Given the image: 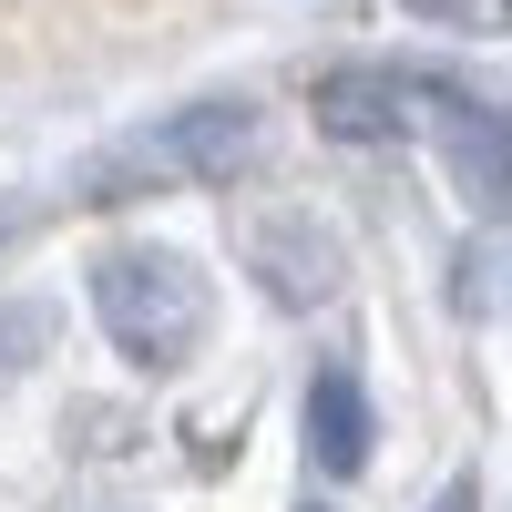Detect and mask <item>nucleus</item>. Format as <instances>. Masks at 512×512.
Instances as JSON below:
<instances>
[{"mask_svg":"<svg viewBox=\"0 0 512 512\" xmlns=\"http://www.w3.org/2000/svg\"><path fill=\"white\" fill-rule=\"evenodd\" d=\"M431 144H441V164H451V185H461L472 216H512V113L502 103H472L461 82H441Z\"/></svg>","mask_w":512,"mask_h":512,"instance_id":"5","label":"nucleus"},{"mask_svg":"<svg viewBox=\"0 0 512 512\" xmlns=\"http://www.w3.org/2000/svg\"><path fill=\"white\" fill-rule=\"evenodd\" d=\"M246 267L256 287L277 297V308H328L338 287H349V246L318 205H267V216L246 226Z\"/></svg>","mask_w":512,"mask_h":512,"instance_id":"4","label":"nucleus"},{"mask_svg":"<svg viewBox=\"0 0 512 512\" xmlns=\"http://www.w3.org/2000/svg\"><path fill=\"white\" fill-rule=\"evenodd\" d=\"M451 72H400V62H338L308 82V113L328 144H410L431 134V103H441Z\"/></svg>","mask_w":512,"mask_h":512,"instance_id":"3","label":"nucleus"},{"mask_svg":"<svg viewBox=\"0 0 512 512\" xmlns=\"http://www.w3.org/2000/svg\"><path fill=\"white\" fill-rule=\"evenodd\" d=\"M52 359V308L41 297H0V379H21Z\"/></svg>","mask_w":512,"mask_h":512,"instance_id":"7","label":"nucleus"},{"mask_svg":"<svg viewBox=\"0 0 512 512\" xmlns=\"http://www.w3.org/2000/svg\"><path fill=\"white\" fill-rule=\"evenodd\" d=\"M431 512H482V482H472V472H451V482L431 492Z\"/></svg>","mask_w":512,"mask_h":512,"instance_id":"9","label":"nucleus"},{"mask_svg":"<svg viewBox=\"0 0 512 512\" xmlns=\"http://www.w3.org/2000/svg\"><path fill=\"white\" fill-rule=\"evenodd\" d=\"M256 144H267V113L246 93L175 103L164 123H144V134H123V144H103L82 164V205H134L154 185H236L256 164Z\"/></svg>","mask_w":512,"mask_h":512,"instance_id":"1","label":"nucleus"},{"mask_svg":"<svg viewBox=\"0 0 512 512\" xmlns=\"http://www.w3.org/2000/svg\"><path fill=\"white\" fill-rule=\"evenodd\" d=\"M297 512H338V502H297Z\"/></svg>","mask_w":512,"mask_h":512,"instance_id":"10","label":"nucleus"},{"mask_svg":"<svg viewBox=\"0 0 512 512\" xmlns=\"http://www.w3.org/2000/svg\"><path fill=\"white\" fill-rule=\"evenodd\" d=\"M93 318L134 369H185L216 328V287L185 246H103L93 256Z\"/></svg>","mask_w":512,"mask_h":512,"instance_id":"2","label":"nucleus"},{"mask_svg":"<svg viewBox=\"0 0 512 512\" xmlns=\"http://www.w3.org/2000/svg\"><path fill=\"white\" fill-rule=\"evenodd\" d=\"M400 11L441 31H512V0H400Z\"/></svg>","mask_w":512,"mask_h":512,"instance_id":"8","label":"nucleus"},{"mask_svg":"<svg viewBox=\"0 0 512 512\" xmlns=\"http://www.w3.org/2000/svg\"><path fill=\"white\" fill-rule=\"evenodd\" d=\"M369 451H379V410H369V390H359V369H349V359L308 369V461H318L328 482H359Z\"/></svg>","mask_w":512,"mask_h":512,"instance_id":"6","label":"nucleus"}]
</instances>
